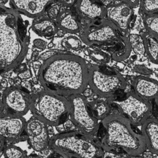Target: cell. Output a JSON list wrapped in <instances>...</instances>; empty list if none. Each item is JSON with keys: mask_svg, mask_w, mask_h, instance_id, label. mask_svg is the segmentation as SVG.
I'll return each mask as SVG.
<instances>
[{"mask_svg": "<svg viewBox=\"0 0 158 158\" xmlns=\"http://www.w3.org/2000/svg\"><path fill=\"white\" fill-rule=\"evenodd\" d=\"M89 69L80 56L56 54L41 65L38 78L44 89L69 97L81 94L88 86Z\"/></svg>", "mask_w": 158, "mask_h": 158, "instance_id": "6da1fadb", "label": "cell"}, {"mask_svg": "<svg viewBox=\"0 0 158 158\" xmlns=\"http://www.w3.org/2000/svg\"><path fill=\"white\" fill-rule=\"evenodd\" d=\"M28 43L26 26L19 12L0 6V73L11 70L22 62Z\"/></svg>", "mask_w": 158, "mask_h": 158, "instance_id": "7a4b0ae2", "label": "cell"}, {"mask_svg": "<svg viewBox=\"0 0 158 158\" xmlns=\"http://www.w3.org/2000/svg\"><path fill=\"white\" fill-rule=\"evenodd\" d=\"M102 124L105 132L101 144L105 151L118 149L128 155H139L146 149L141 135L134 131L130 122L122 115H108Z\"/></svg>", "mask_w": 158, "mask_h": 158, "instance_id": "3957f363", "label": "cell"}, {"mask_svg": "<svg viewBox=\"0 0 158 158\" xmlns=\"http://www.w3.org/2000/svg\"><path fill=\"white\" fill-rule=\"evenodd\" d=\"M30 110L48 126L57 127L69 117L70 105L66 97L44 89L31 95Z\"/></svg>", "mask_w": 158, "mask_h": 158, "instance_id": "277c9868", "label": "cell"}, {"mask_svg": "<svg viewBox=\"0 0 158 158\" xmlns=\"http://www.w3.org/2000/svg\"><path fill=\"white\" fill-rule=\"evenodd\" d=\"M49 146L55 152L69 158H102V149L89 136L69 131L53 136Z\"/></svg>", "mask_w": 158, "mask_h": 158, "instance_id": "5b68a950", "label": "cell"}, {"mask_svg": "<svg viewBox=\"0 0 158 158\" xmlns=\"http://www.w3.org/2000/svg\"><path fill=\"white\" fill-rule=\"evenodd\" d=\"M88 85L98 95L109 98L125 89L127 83L122 75L114 69L94 65L88 70Z\"/></svg>", "mask_w": 158, "mask_h": 158, "instance_id": "8992f818", "label": "cell"}, {"mask_svg": "<svg viewBox=\"0 0 158 158\" xmlns=\"http://www.w3.org/2000/svg\"><path fill=\"white\" fill-rule=\"evenodd\" d=\"M67 99L70 105L69 116L72 123L80 132L86 135L91 136L96 134L99 123L92 115L86 98L78 94L69 96Z\"/></svg>", "mask_w": 158, "mask_h": 158, "instance_id": "52a82bcc", "label": "cell"}, {"mask_svg": "<svg viewBox=\"0 0 158 158\" xmlns=\"http://www.w3.org/2000/svg\"><path fill=\"white\" fill-rule=\"evenodd\" d=\"M114 103L121 115L135 126H141L151 113V106L148 101L139 97L134 92H128L123 99L115 101Z\"/></svg>", "mask_w": 158, "mask_h": 158, "instance_id": "ba28073f", "label": "cell"}, {"mask_svg": "<svg viewBox=\"0 0 158 158\" xmlns=\"http://www.w3.org/2000/svg\"><path fill=\"white\" fill-rule=\"evenodd\" d=\"M31 95L21 86L7 87L2 93V103L9 114L23 116L30 110Z\"/></svg>", "mask_w": 158, "mask_h": 158, "instance_id": "9c48e42d", "label": "cell"}, {"mask_svg": "<svg viewBox=\"0 0 158 158\" xmlns=\"http://www.w3.org/2000/svg\"><path fill=\"white\" fill-rule=\"evenodd\" d=\"M24 131L26 139L34 151L41 152L49 146L48 125L36 117L33 116L26 121Z\"/></svg>", "mask_w": 158, "mask_h": 158, "instance_id": "30bf717a", "label": "cell"}, {"mask_svg": "<svg viewBox=\"0 0 158 158\" xmlns=\"http://www.w3.org/2000/svg\"><path fill=\"white\" fill-rule=\"evenodd\" d=\"M26 120L23 116L10 114H0V138L6 142H18L26 139L25 125Z\"/></svg>", "mask_w": 158, "mask_h": 158, "instance_id": "8fae6325", "label": "cell"}, {"mask_svg": "<svg viewBox=\"0 0 158 158\" xmlns=\"http://www.w3.org/2000/svg\"><path fill=\"white\" fill-rule=\"evenodd\" d=\"M117 27L109 20H105L98 26L88 27L83 34V40L87 45L110 41L117 37Z\"/></svg>", "mask_w": 158, "mask_h": 158, "instance_id": "7c38bea8", "label": "cell"}, {"mask_svg": "<svg viewBox=\"0 0 158 158\" xmlns=\"http://www.w3.org/2000/svg\"><path fill=\"white\" fill-rule=\"evenodd\" d=\"M133 14V7L124 2L108 6L105 10L108 20L123 31L128 30Z\"/></svg>", "mask_w": 158, "mask_h": 158, "instance_id": "4fadbf2b", "label": "cell"}, {"mask_svg": "<svg viewBox=\"0 0 158 158\" xmlns=\"http://www.w3.org/2000/svg\"><path fill=\"white\" fill-rule=\"evenodd\" d=\"M54 0H10L17 12L31 18L42 15Z\"/></svg>", "mask_w": 158, "mask_h": 158, "instance_id": "5bb4252c", "label": "cell"}, {"mask_svg": "<svg viewBox=\"0 0 158 158\" xmlns=\"http://www.w3.org/2000/svg\"><path fill=\"white\" fill-rule=\"evenodd\" d=\"M141 136L146 148L153 154L158 152V123L153 117L148 118L141 125Z\"/></svg>", "mask_w": 158, "mask_h": 158, "instance_id": "9a60e30c", "label": "cell"}, {"mask_svg": "<svg viewBox=\"0 0 158 158\" xmlns=\"http://www.w3.org/2000/svg\"><path fill=\"white\" fill-rule=\"evenodd\" d=\"M133 87L134 93L146 101L152 99L157 96L158 85L153 78L138 76L133 81Z\"/></svg>", "mask_w": 158, "mask_h": 158, "instance_id": "2e32d148", "label": "cell"}, {"mask_svg": "<svg viewBox=\"0 0 158 158\" xmlns=\"http://www.w3.org/2000/svg\"><path fill=\"white\" fill-rule=\"evenodd\" d=\"M76 8L78 13L86 19H95L105 15L104 7L92 0H78Z\"/></svg>", "mask_w": 158, "mask_h": 158, "instance_id": "e0dca14e", "label": "cell"}, {"mask_svg": "<svg viewBox=\"0 0 158 158\" xmlns=\"http://www.w3.org/2000/svg\"><path fill=\"white\" fill-rule=\"evenodd\" d=\"M32 29L38 35L46 38L53 36L57 31L55 23L49 19L34 21L32 23Z\"/></svg>", "mask_w": 158, "mask_h": 158, "instance_id": "ac0fdd59", "label": "cell"}, {"mask_svg": "<svg viewBox=\"0 0 158 158\" xmlns=\"http://www.w3.org/2000/svg\"><path fill=\"white\" fill-rule=\"evenodd\" d=\"M59 27L70 33H77L80 30V25L72 14L69 11L62 12L58 18Z\"/></svg>", "mask_w": 158, "mask_h": 158, "instance_id": "d6986e66", "label": "cell"}, {"mask_svg": "<svg viewBox=\"0 0 158 158\" xmlns=\"http://www.w3.org/2000/svg\"><path fill=\"white\" fill-rule=\"evenodd\" d=\"M143 39L144 41V50L146 52L149 60L154 63L157 64V50H158V42L157 39L153 35H151L148 32L143 33Z\"/></svg>", "mask_w": 158, "mask_h": 158, "instance_id": "ffe728a7", "label": "cell"}, {"mask_svg": "<svg viewBox=\"0 0 158 158\" xmlns=\"http://www.w3.org/2000/svg\"><path fill=\"white\" fill-rule=\"evenodd\" d=\"M92 115L97 120H102L108 115L109 106L108 103L102 99H97L88 104Z\"/></svg>", "mask_w": 158, "mask_h": 158, "instance_id": "44dd1931", "label": "cell"}, {"mask_svg": "<svg viewBox=\"0 0 158 158\" xmlns=\"http://www.w3.org/2000/svg\"><path fill=\"white\" fill-rule=\"evenodd\" d=\"M143 22L148 32L158 38V15L157 14H146Z\"/></svg>", "mask_w": 158, "mask_h": 158, "instance_id": "7402d4cb", "label": "cell"}, {"mask_svg": "<svg viewBox=\"0 0 158 158\" xmlns=\"http://www.w3.org/2000/svg\"><path fill=\"white\" fill-rule=\"evenodd\" d=\"M118 44L120 48H118V51L115 52L114 54V57L115 60H122L129 56L131 46L128 40L125 37L122 38L120 40Z\"/></svg>", "mask_w": 158, "mask_h": 158, "instance_id": "603a6c76", "label": "cell"}, {"mask_svg": "<svg viewBox=\"0 0 158 158\" xmlns=\"http://www.w3.org/2000/svg\"><path fill=\"white\" fill-rule=\"evenodd\" d=\"M2 151L4 158H25L27 156L23 149L13 144L5 146Z\"/></svg>", "mask_w": 158, "mask_h": 158, "instance_id": "cb8c5ba5", "label": "cell"}, {"mask_svg": "<svg viewBox=\"0 0 158 158\" xmlns=\"http://www.w3.org/2000/svg\"><path fill=\"white\" fill-rule=\"evenodd\" d=\"M130 46L137 54H143L145 52L144 41L142 36L138 34H131L128 37Z\"/></svg>", "mask_w": 158, "mask_h": 158, "instance_id": "d4e9b609", "label": "cell"}, {"mask_svg": "<svg viewBox=\"0 0 158 158\" xmlns=\"http://www.w3.org/2000/svg\"><path fill=\"white\" fill-rule=\"evenodd\" d=\"M141 7L146 14H157L158 0H141Z\"/></svg>", "mask_w": 158, "mask_h": 158, "instance_id": "484cf974", "label": "cell"}, {"mask_svg": "<svg viewBox=\"0 0 158 158\" xmlns=\"http://www.w3.org/2000/svg\"><path fill=\"white\" fill-rule=\"evenodd\" d=\"M89 56L94 62L99 64H106L109 61V56L100 50H91L89 52Z\"/></svg>", "mask_w": 158, "mask_h": 158, "instance_id": "4316f807", "label": "cell"}, {"mask_svg": "<svg viewBox=\"0 0 158 158\" xmlns=\"http://www.w3.org/2000/svg\"><path fill=\"white\" fill-rule=\"evenodd\" d=\"M62 44L64 47L69 49L78 50L81 48V43L78 37L74 35H70L64 39L62 41Z\"/></svg>", "mask_w": 158, "mask_h": 158, "instance_id": "83f0119b", "label": "cell"}, {"mask_svg": "<svg viewBox=\"0 0 158 158\" xmlns=\"http://www.w3.org/2000/svg\"><path fill=\"white\" fill-rule=\"evenodd\" d=\"M59 12L60 7L57 4H53L50 6L47 10L48 15L51 19H54L58 17L59 16Z\"/></svg>", "mask_w": 158, "mask_h": 158, "instance_id": "f1b7e54d", "label": "cell"}, {"mask_svg": "<svg viewBox=\"0 0 158 158\" xmlns=\"http://www.w3.org/2000/svg\"><path fill=\"white\" fill-rule=\"evenodd\" d=\"M33 45L38 49L43 50L46 48V43L42 39H36L33 41Z\"/></svg>", "mask_w": 158, "mask_h": 158, "instance_id": "f546056e", "label": "cell"}, {"mask_svg": "<svg viewBox=\"0 0 158 158\" xmlns=\"http://www.w3.org/2000/svg\"><path fill=\"white\" fill-rule=\"evenodd\" d=\"M19 77L21 79H27L30 76V72H29L28 70H25L19 74Z\"/></svg>", "mask_w": 158, "mask_h": 158, "instance_id": "4dcf8cb0", "label": "cell"}, {"mask_svg": "<svg viewBox=\"0 0 158 158\" xmlns=\"http://www.w3.org/2000/svg\"><path fill=\"white\" fill-rule=\"evenodd\" d=\"M122 1L128 4L133 7H135L138 6L139 2V0H122Z\"/></svg>", "mask_w": 158, "mask_h": 158, "instance_id": "1f68e13d", "label": "cell"}, {"mask_svg": "<svg viewBox=\"0 0 158 158\" xmlns=\"http://www.w3.org/2000/svg\"><path fill=\"white\" fill-rule=\"evenodd\" d=\"M60 2H61L62 4H64L65 6H72L75 3L77 2L78 0H59Z\"/></svg>", "mask_w": 158, "mask_h": 158, "instance_id": "d6a6232c", "label": "cell"}, {"mask_svg": "<svg viewBox=\"0 0 158 158\" xmlns=\"http://www.w3.org/2000/svg\"><path fill=\"white\" fill-rule=\"evenodd\" d=\"M55 54V52H52V51H48V52H46L45 53L43 54L41 56V57L43 59H48L49 57H50L51 56H53Z\"/></svg>", "mask_w": 158, "mask_h": 158, "instance_id": "836d02e7", "label": "cell"}, {"mask_svg": "<svg viewBox=\"0 0 158 158\" xmlns=\"http://www.w3.org/2000/svg\"><path fill=\"white\" fill-rule=\"evenodd\" d=\"M56 154L55 155H53L52 156L49 157V158H69L68 156L63 154H60V153H57L56 152Z\"/></svg>", "mask_w": 158, "mask_h": 158, "instance_id": "e575fe53", "label": "cell"}, {"mask_svg": "<svg viewBox=\"0 0 158 158\" xmlns=\"http://www.w3.org/2000/svg\"><path fill=\"white\" fill-rule=\"evenodd\" d=\"M5 146H6L5 141L0 138V152L2 151V150L4 148Z\"/></svg>", "mask_w": 158, "mask_h": 158, "instance_id": "d590c367", "label": "cell"}, {"mask_svg": "<svg viewBox=\"0 0 158 158\" xmlns=\"http://www.w3.org/2000/svg\"><path fill=\"white\" fill-rule=\"evenodd\" d=\"M125 158H144L139 155H128Z\"/></svg>", "mask_w": 158, "mask_h": 158, "instance_id": "8d00e7d4", "label": "cell"}, {"mask_svg": "<svg viewBox=\"0 0 158 158\" xmlns=\"http://www.w3.org/2000/svg\"><path fill=\"white\" fill-rule=\"evenodd\" d=\"M25 158H40V157L36 154H31L29 156H27Z\"/></svg>", "mask_w": 158, "mask_h": 158, "instance_id": "74e56055", "label": "cell"}, {"mask_svg": "<svg viewBox=\"0 0 158 158\" xmlns=\"http://www.w3.org/2000/svg\"><path fill=\"white\" fill-rule=\"evenodd\" d=\"M3 109H4V107H3V105H2L1 100L0 99V114L2 113Z\"/></svg>", "mask_w": 158, "mask_h": 158, "instance_id": "f35d334b", "label": "cell"}]
</instances>
